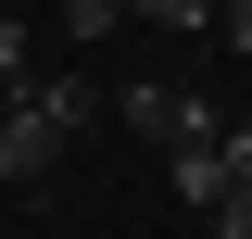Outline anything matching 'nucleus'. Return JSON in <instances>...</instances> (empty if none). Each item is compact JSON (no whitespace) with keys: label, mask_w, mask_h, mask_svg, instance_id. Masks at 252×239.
<instances>
[{"label":"nucleus","mask_w":252,"mask_h":239,"mask_svg":"<svg viewBox=\"0 0 252 239\" xmlns=\"http://www.w3.org/2000/svg\"><path fill=\"white\" fill-rule=\"evenodd\" d=\"M76 126H89V89H76V76H38V89H13V101H0V177H13V189H26V177H51Z\"/></svg>","instance_id":"1"},{"label":"nucleus","mask_w":252,"mask_h":239,"mask_svg":"<svg viewBox=\"0 0 252 239\" xmlns=\"http://www.w3.org/2000/svg\"><path fill=\"white\" fill-rule=\"evenodd\" d=\"M126 126H139L152 151H202V139H215V114H202L189 89H126Z\"/></svg>","instance_id":"2"},{"label":"nucleus","mask_w":252,"mask_h":239,"mask_svg":"<svg viewBox=\"0 0 252 239\" xmlns=\"http://www.w3.org/2000/svg\"><path fill=\"white\" fill-rule=\"evenodd\" d=\"M164 164H177V189H189V202H202V214L227 202V164H215V139H202V151H164Z\"/></svg>","instance_id":"3"},{"label":"nucleus","mask_w":252,"mask_h":239,"mask_svg":"<svg viewBox=\"0 0 252 239\" xmlns=\"http://www.w3.org/2000/svg\"><path fill=\"white\" fill-rule=\"evenodd\" d=\"M126 13H139V26H177V38H189V26H215V0H126Z\"/></svg>","instance_id":"4"},{"label":"nucleus","mask_w":252,"mask_h":239,"mask_svg":"<svg viewBox=\"0 0 252 239\" xmlns=\"http://www.w3.org/2000/svg\"><path fill=\"white\" fill-rule=\"evenodd\" d=\"M126 26V0H63V38H114Z\"/></svg>","instance_id":"5"},{"label":"nucleus","mask_w":252,"mask_h":239,"mask_svg":"<svg viewBox=\"0 0 252 239\" xmlns=\"http://www.w3.org/2000/svg\"><path fill=\"white\" fill-rule=\"evenodd\" d=\"M215 164H227V189H252V126H227V139H215Z\"/></svg>","instance_id":"6"},{"label":"nucleus","mask_w":252,"mask_h":239,"mask_svg":"<svg viewBox=\"0 0 252 239\" xmlns=\"http://www.w3.org/2000/svg\"><path fill=\"white\" fill-rule=\"evenodd\" d=\"M215 38H227V51H252V0H215Z\"/></svg>","instance_id":"7"},{"label":"nucleus","mask_w":252,"mask_h":239,"mask_svg":"<svg viewBox=\"0 0 252 239\" xmlns=\"http://www.w3.org/2000/svg\"><path fill=\"white\" fill-rule=\"evenodd\" d=\"M0 89H26V26H0Z\"/></svg>","instance_id":"8"},{"label":"nucleus","mask_w":252,"mask_h":239,"mask_svg":"<svg viewBox=\"0 0 252 239\" xmlns=\"http://www.w3.org/2000/svg\"><path fill=\"white\" fill-rule=\"evenodd\" d=\"M215 214H227V239H252V189H227V202H215Z\"/></svg>","instance_id":"9"}]
</instances>
